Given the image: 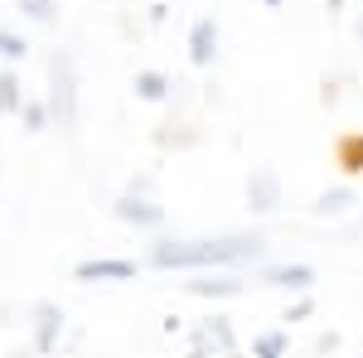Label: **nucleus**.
Wrapping results in <instances>:
<instances>
[{"label": "nucleus", "mask_w": 363, "mask_h": 358, "mask_svg": "<svg viewBox=\"0 0 363 358\" xmlns=\"http://www.w3.org/2000/svg\"><path fill=\"white\" fill-rule=\"evenodd\" d=\"M262 5H267V10H281V0H262Z\"/></svg>", "instance_id": "obj_19"}, {"label": "nucleus", "mask_w": 363, "mask_h": 358, "mask_svg": "<svg viewBox=\"0 0 363 358\" xmlns=\"http://www.w3.org/2000/svg\"><path fill=\"white\" fill-rule=\"evenodd\" d=\"M25 102L29 97H25V87H20V73L5 63V68H0V116H20Z\"/></svg>", "instance_id": "obj_11"}, {"label": "nucleus", "mask_w": 363, "mask_h": 358, "mask_svg": "<svg viewBox=\"0 0 363 358\" xmlns=\"http://www.w3.org/2000/svg\"><path fill=\"white\" fill-rule=\"evenodd\" d=\"M267 286H277V291H296V296H310V286H315V267L306 262H286V267H267L262 272Z\"/></svg>", "instance_id": "obj_8"}, {"label": "nucleus", "mask_w": 363, "mask_h": 358, "mask_svg": "<svg viewBox=\"0 0 363 358\" xmlns=\"http://www.w3.org/2000/svg\"><path fill=\"white\" fill-rule=\"evenodd\" d=\"M267 242L257 233H228V237H160L150 242L145 262L160 272H223V267H242L257 262Z\"/></svg>", "instance_id": "obj_1"}, {"label": "nucleus", "mask_w": 363, "mask_h": 358, "mask_svg": "<svg viewBox=\"0 0 363 358\" xmlns=\"http://www.w3.org/2000/svg\"><path fill=\"white\" fill-rule=\"evenodd\" d=\"M310 310H315V301H310V296H301L296 305H286V315H281V320H291V325H301V320H310Z\"/></svg>", "instance_id": "obj_18"}, {"label": "nucleus", "mask_w": 363, "mask_h": 358, "mask_svg": "<svg viewBox=\"0 0 363 358\" xmlns=\"http://www.w3.org/2000/svg\"><path fill=\"white\" fill-rule=\"evenodd\" d=\"M359 39H363V20H359Z\"/></svg>", "instance_id": "obj_20"}, {"label": "nucleus", "mask_w": 363, "mask_h": 358, "mask_svg": "<svg viewBox=\"0 0 363 358\" xmlns=\"http://www.w3.org/2000/svg\"><path fill=\"white\" fill-rule=\"evenodd\" d=\"M184 291L199 296V301H228V296H242L247 286H242V281H233V276H208V281H189Z\"/></svg>", "instance_id": "obj_9"}, {"label": "nucleus", "mask_w": 363, "mask_h": 358, "mask_svg": "<svg viewBox=\"0 0 363 358\" xmlns=\"http://www.w3.org/2000/svg\"><path fill=\"white\" fill-rule=\"evenodd\" d=\"M247 208L252 213H277L281 208V174L272 165H262V169L247 174Z\"/></svg>", "instance_id": "obj_6"}, {"label": "nucleus", "mask_w": 363, "mask_h": 358, "mask_svg": "<svg viewBox=\"0 0 363 358\" xmlns=\"http://www.w3.org/2000/svg\"><path fill=\"white\" fill-rule=\"evenodd\" d=\"M131 87H136L140 102H165L174 83H169V73H160V68H140L136 78H131Z\"/></svg>", "instance_id": "obj_12"}, {"label": "nucleus", "mask_w": 363, "mask_h": 358, "mask_svg": "<svg viewBox=\"0 0 363 358\" xmlns=\"http://www.w3.org/2000/svg\"><path fill=\"white\" fill-rule=\"evenodd\" d=\"M58 339H63V310L54 301L34 305V354H54Z\"/></svg>", "instance_id": "obj_7"}, {"label": "nucleus", "mask_w": 363, "mask_h": 358, "mask_svg": "<svg viewBox=\"0 0 363 358\" xmlns=\"http://www.w3.org/2000/svg\"><path fill=\"white\" fill-rule=\"evenodd\" d=\"M349 203H354V194H349V189H330V194L315 198V213H339V208H349Z\"/></svg>", "instance_id": "obj_17"}, {"label": "nucleus", "mask_w": 363, "mask_h": 358, "mask_svg": "<svg viewBox=\"0 0 363 358\" xmlns=\"http://www.w3.org/2000/svg\"><path fill=\"white\" fill-rule=\"evenodd\" d=\"M136 262L131 257H83L78 267H73V281H83V286H92V281H136Z\"/></svg>", "instance_id": "obj_3"}, {"label": "nucleus", "mask_w": 363, "mask_h": 358, "mask_svg": "<svg viewBox=\"0 0 363 358\" xmlns=\"http://www.w3.org/2000/svg\"><path fill=\"white\" fill-rule=\"evenodd\" d=\"M335 165L344 174H363V131H344L335 140Z\"/></svg>", "instance_id": "obj_10"}, {"label": "nucleus", "mask_w": 363, "mask_h": 358, "mask_svg": "<svg viewBox=\"0 0 363 358\" xmlns=\"http://www.w3.org/2000/svg\"><path fill=\"white\" fill-rule=\"evenodd\" d=\"M20 121H25L29 136H44L49 126H54V111H49V102H39V97H29L25 111H20Z\"/></svg>", "instance_id": "obj_14"}, {"label": "nucleus", "mask_w": 363, "mask_h": 358, "mask_svg": "<svg viewBox=\"0 0 363 358\" xmlns=\"http://www.w3.org/2000/svg\"><path fill=\"white\" fill-rule=\"evenodd\" d=\"M25 54H29L25 34H15V29H0V58H5V63L15 68V63H20V58H25Z\"/></svg>", "instance_id": "obj_16"}, {"label": "nucleus", "mask_w": 363, "mask_h": 358, "mask_svg": "<svg viewBox=\"0 0 363 358\" xmlns=\"http://www.w3.org/2000/svg\"><path fill=\"white\" fill-rule=\"evenodd\" d=\"M112 213L126 223V228H140V233H155V228L165 223V208L150 203V198H140V194H121L112 203Z\"/></svg>", "instance_id": "obj_5"}, {"label": "nucleus", "mask_w": 363, "mask_h": 358, "mask_svg": "<svg viewBox=\"0 0 363 358\" xmlns=\"http://www.w3.org/2000/svg\"><path fill=\"white\" fill-rule=\"evenodd\" d=\"M20 15L34 20V25H58V0H15Z\"/></svg>", "instance_id": "obj_15"}, {"label": "nucleus", "mask_w": 363, "mask_h": 358, "mask_svg": "<svg viewBox=\"0 0 363 358\" xmlns=\"http://www.w3.org/2000/svg\"><path fill=\"white\" fill-rule=\"evenodd\" d=\"M49 111H54V126L63 136L78 131V73H73V58L54 54L49 58Z\"/></svg>", "instance_id": "obj_2"}, {"label": "nucleus", "mask_w": 363, "mask_h": 358, "mask_svg": "<svg viewBox=\"0 0 363 358\" xmlns=\"http://www.w3.org/2000/svg\"><path fill=\"white\" fill-rule=\"evenodd\" d=\"M218 44H223V29H218V20L213 15H199L194 25H189V63L194 68H213V58H218Z\"/></svg>", "instance_id": "obj_4"}, {"label": "nucleus", "mask_w": 363, "mask_h": 358, "mask_svg": "<svg viewBox=\"0 0 363 358\" xmlns=\"http://www.w3.org/2000/svg\"><path fill=\"white\" fill-rule=\"evenodd\" d=\"M286 349H291V334L286 330H262L252 339V358H286Z\"/></svg>", "instance_id": "obj_13"}]
</instances>
